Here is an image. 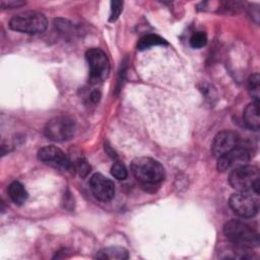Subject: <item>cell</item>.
Wrapping results in <instances>:
<instances>
[{"label":"cell","instance_id":"ac0fdd59","mask_svg":"<svg viewBox=\"0 0 260 260\" xmlns=\"http://www.w3.org/2000/svg\"><path fill=\"white\" fill-rule=\"evenodd\" d=\"M207 43V37L203 31H196L190 38V45L194 49H200Z\"/></svg>","mask_w":260,"mask_h":260},{"label":"cell","instance_id":"9a60e30c","mask_svg":"<svg viewBox=\"0 0 260 260\" xmlns=\"http://www.w3.org/2000/svg\"><path fill=\"white\" fill-rule=\"evenodd\" d=\"M159 45H168V43L166 42L165 39H162L161 37L157 36V35H146L144 37H142L137 44V48L138 50L142 51L145 49H148L150 47L153 46H159Z\"/></svg>","mask_w":260,"mask_h":260},{"label":"cell","instance_id":"30bf717a","mask_svg":"<svg viewBox=\"0 0 260 260\" xmlns=\"http://www.w3.org/2000/svg\"><path fill=\"white\" fill-rule=\"evenodd\" d=\"M89 186L92 194L100 201H110L115 196V185L102 174H93L89 180Z\"/></svg>","mask_w":260,"mask_h":260},{"label":"cell","instance_id":"6da1fadb","mask_svg":"<svg viewBox=\"0 0 260 260\" xmlns=\"http://www.w3.org/2000/svg\"><path fill=\"white\" fill-rule=\"evenodd\" d=\"M131 173L140 183L146 186H154L165 179L162 165L147 156L136 157L131 162Z\"/></svg>","mask_w":260,"mask_h":260},{"label":"cell","instance_id":"277c9868","mask_svg":"<svg viewBox=\"0 0 260 260\" xmlns=\"http://www.w3.org/2000/svg\"><path fill=\"white\" fill-rule=\"evenodd\" d=\"M48 21L43 13L37 11H25L14 15L9 21L12 30L28 35L42 34L46 30Z\"/></svg>","mask_w":260,"mask_h":260},{"label":"cell","instance_id":"52a82bcc","mask_svg":"<svg viewBox=\"0 0 260 260\" xmlns=\"http://www.w3.org/2000/svg\"><path fill=\"white\" fill-rule=\"evenodd\" d=\"M75 132V122L68 116H58L49 120L44 128L45 135L53 141L70 139Z\"/></svg>","mask_w":260,"mask_h":260},{"label":"cell","instance_id":"e0dca14e","mask_svg":"<svg viewBox=\"0 0 260 260\" xmlns=\"http://www.w3.org/2000/svg\"><path fill=\"white\" fill-rule=\"evenodd\" d=\"M71 169L74 170L80 177H86L90 172V166L84 157H79L76 160L71 161Z\"/></svg>","mask_w":260,"mask_h":260},{"label":"cell","instance_id":"9c48e42d","mask_svg":"<svg viewBox=\"0 0 260 260\" xmlns=\"http://www.w3.org/2000/svg\"><path fill=\"white\" fill-rule=\"evenodd\" d=\"M38 158L53 168L70 170L71 161L68 159L66 154L57 146L54 145H46L39 149Z\"/></svg>","mask_w":260,"mask_h":260},{"label":"cell","instance_id":"5bb4252c","mask_svg":"<svg viewBox=\"0 0 260 260\" xmlns=\"http://www.w3.org/2000/svg\"><path fill=\"white\" fill-rule=\"evenodd\" d=\"M8 194H9V197L11 198V200L17 205H22L28 197V194H27L24 186L20 182H17V181L12 182L8 186Z\"/></svg>","mask_w":260,"mask_h":260},{"label":"cell","instance_id":"ba28073f","mask_svg":"<svg viewBox=\"0 0 260 260\" xmlns=\"http://www.w3.org/2000/svg\"><path fill=\"white\" fill-rule=\"evenodd\" d=\"M250 160V152L240 146H236L217 159L216 168L219 172L232 171L236 168L248 165Z\"/></svg>","mask_w":260,"mask_h":260},{"label":"cell","instance_id":"d6986e66","mask_svg":"<svg viewBox=\"0 0 260 260\" xmlns=\"http://www.w3.org/2000/svg\"><path fill=\"white\" fill-rule=\"evenodd\" d=\"M111 173L118 180H125L128 176L127 169L121 161H116L113 164L111 168Z\"/></svg>","mask_w":260,"mask_h":260},{"label":"cell","instance_id":"5b68a950","mask_svg":"<svg viewBox=\"0 0 260 260\" xmlns=\"http://www.w3.org/2000/svg\"><path fill=\"white\" fill-rule=\"evenodd\" d=\"M259 193L253 191L237 192L230 198V206L233 211L245 218L253 217L259 210Z\"/></svg>","mask_w":260,"mask_h":260},{"label":"cell","instance_id":"8fae6325","mask_svg":"<svg viewBox=\"0 0 260 260\" xmlns=\"http://www.w3.org/2000/svg\"><path fill=\"white\" fill-rule=\"evenodd\" d=\"M239 136L231 130H223L217 133L211 144V152L215 157H220L236 146H238Z\"/></svg>","mask_w":260,"mask_h":260},{"label":"cell","instance_id":"2e32d148","mask_svg":"<svg viewBox=\"0 0 260 260\" xmlns=\"http://www.w3.org/2000/svg\"><path fill=\"white\" fill-rule=\"evenodd\" d=\"M259 81H260V79H259L258 73L252 74L248 79L249 93L253 98L254 102H257V103H259V89H260Z\"/></svg>","mask_w":260,"mask_h":260},{"label":"cell","instance_id":"8992f818","mask_svg":"<svg viewBox=\"0 0 260 260\" xmlns=\"http://www.w3.org/2000/svg\"><path fill=\"white\" fill-rule=\"evenodd\" d=\"M85 58L89 67V79L92 83L102 82L110 73V62L106 53L98 48L88 49Z\"/></svg>","mask_w":260,"mask_h":260},{"label":"cell","instance_id":"ffe728a7","mask_svg":"<svg viewBox=\"0 0 260 260\" xmlns=\"http://www.w3.org/2000/svg\"><path fill=\"white\" fill-rule=\"evenodd\" d=\"M123 9V2L122 1H112L111 2V14H110V21H115L121 14Z\"/></svg>","mask_w":260,"mask_h":260},{"label":"cell","instance_id":"7a4b0ae2","mask_svg":"<svg viewBox=\"0 0 260 260\" xmlns=\"http://www.w3.org/2000/svg\"><path fill=\"white\" fill-rule=\"evenodd\" d=\"M229 182L238 192L253 191L259 193V170L257 167L250 165L236 168L230 172Z\"/></svg>","mask_w":260,"mask_h":260},{"label":"cell","instance_id":"3957f363","mask_svg":"<svg viewBox=\"0 0 260 260\" xmlns=\"http://www.w3.org/2000/svg\"><path fill=\"white\" fill-rule=\"evenodd\" d=\"M225 237L235 245L252 248L259 244V237L255 230L241 220H230L223 225Z\"/></svg>","mask_w":260,"mask_h":260},{"label":"cell","instance_id":"44dd1931","mask_svg":"<svg viewBox=\"0 0 260 260\" xmlns=\"http://www.w3.org/2000/svg\"><path fill=\"white\" fill-rule=\"evenodd\" d=\"M25 2L23 1H19V0H9V1H1V6L2 8H16V7H19V6H22L24 5Z\"/></svg>","mask_w":260,"mask_h":260},{"label":"cell","instance_id":"4fadbf2b","mask_svg":"<svg viewBox=\"0 0 260 260\" xmlns=\"http://www.w3.org/2000/svg\"><path fill=\"white\" fill-rule=\"evenodd\" d=\"M96 258L99 259H109V260H125L129 258L128 251L123 247H107L100 250L96 253Z\"/></svg>","mask_w":260,"mask_h":260},{"label":"cell","instance_id":"7c38bea8","mask_svg":"<svg viewBox=\"0 0 260 260\" xmlns=\"http://www.w3.org/2000/svg\"><path fill=\"white\" fill-rule=\"evenodd\" d=\"M243 118L245 121V124L248 128L258 131L260 128V119H259V103L252 102L249 104L243 114Z\"/></svg>","mask_w":260,"mask_h":260}]
</instances>
